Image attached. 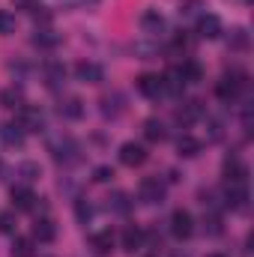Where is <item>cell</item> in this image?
<instances>
[{"mask_svg":"<svg viewBox=\"0 0 254 257\" xmlns=\"http://www.w3.org/2000/svg\"><path fill=\"white\" fill-rule=\"evenodd\" d=\"M45 81H48V87L66 84V66L63 63H48L45 66Z\"/></svg>","mask_w":254,"mask_h":257,"instance_id":"obj_30","label":"cell"},{"mask_svg":"<svg viewBox=\"0 0 254 257\" xmlns=\"http://www.w3.org/2000/svg\"><path fill=\"white\" fill-rule=\"evenodd\" d=\"M12 227H15V218L9 212H0V233H9Z\"/></svg>","mask_w":254,"mask_h":257,"instance_id":"obj_37","label":"cell"},{"mask_svg":"<svg viewBox=\"0 0 254 257\" xmlns=\"http://www.w3.org/2000/svg\"><path fill=\"white\" fill-rule=\"evenodd\" d=\"M224 174H227L230 183H245V180H248V168H245L236 156H227V159H224Z\"/></svg>","mask_w":254,"mask_h":257,"instance_id":"obj_17","label":"cell"},{"mask_svg":"<svg viewBox=\"0 0 254 257\" xmlns=\"http://www.w3.org/2000/svg\"><path fill=\"white\" fill-rule=\"evenodd\" d=\"M227 45H230V51H248V45H251V39H248V33H245V27H233L230 30V36H227Z\"/></svg>","mask_w":254,"mask_h":257,"instance_id":"obj_22","label":"cell"},{"mask_svg":"<svg viewBox=\"0 0 254 257\" xmlns=\"http://www.w3.org/2000/svg\"><path fill=\"white\" fill-rule=\"evenodd\" d=\"M174 257H189V254H180V251H177V254H174Z\"/></svg>","mask_w":254,"mask_h":257,"instance_id":"obj_40","label":"cell"},{"mask_svg":"<svg viewBox=\"0 0 254 257\" xmlns=\"http://www.w3.org/2000/svg\"><path fill=\"white\" fill-rule=\"evenodd\" d=\"M221 135H224V128L218 120H209V141H221Z\"/></svg>","mask_w":254,"mask_h":257,"instance_id":"obj_38","label":"cell"},{"mask_svg":"<svg viewBox=\"0 0 254 257\" xmlns=\"http://www.w3.org/2000/svg\"><path fill=\"white\" fill-rule=\"evenodd\" d=\"M9 194H12V206H15L18 212H30V209H36V200H39V197L30 192L27 186H15Z\"/></svg>","mask_w":254,"mask_h":257,"instance_id":"obj_9","label":"cell"},{"mask_svg":"<svg viewBox=\"0 0 254 257\" xmlns=\"http://www.w3.org/2000/svg\"><path fill=\"white\" fill-rule=\"evenodd\" d=\"M165 194H168V189H165V183L159 180V177H144L141 180V186H138V197L144 200V203H162L165 200Z\"/></svg>","mask_w":254,"mask_h":257,"instance_id":"obj_2","label":"cell"},{"mask_svg":"<svg viewBox=\"0 0 254 257\" xmlns=\"http://www.w3.org/2000/svg\"><path fill=\"white\" fill-rule=\"evenodd\" d=\"M245 87H248V75H245V72H239V69H233V72H227V75L215 84V96H218L221 102H227V105H230V102H233Z\"/></svg>","mask_w":254,"mask_h":257,"instance_id":"obj_1","label":"cell"},{"mask_svg":"<svg viewBox=\"0 0 254 257\" xmlns=\"http://www.w3.org/2000/svg\"><path fill=\"white\" fill-rule=\"evenodd\" d=\"M18 177H21L24 183H33V180L42 177V168H39L36 162H24V165H18Z\"/></svg>","mask_w":254,"mask_h":257,"instance_id":"obj_31","label":"cell"},{"mask_svg":"<svg viewBox=\"0 0 254 257\" xmlns=\"http://www.w3.org/2000/svg\"><path fill=\"white\" fill-rule=\"evenodd\" d=\"M18 126H21V132H42L45 117H42V111H36L30 105H21L18 108Z\"/></svg>","mask_w":254,"mask_h":257,"instance_id":"obj_4","label":"cell"},{"mask_svg":"<svg viewBox=\"0 0 254 257\" xmlns=\"http://www.w3.org/2000/svg\"><path fill=\"white\" fill-rule=\"evenodd\" d=\"M33 45H36V48H57V45H60V36H57L51 27H42V30H36Z\"/></svg>","mask_w":254,"mask_h":257,"instance_id":"obj_25","label":"cell"},{"mask_svg":"<svg viewBox=\"0 0 254 257\" xmlns=\"http://www.w3.org/2000/svg\"><path fill=\"white\" fill-rule=\"evenodd\" d=\"M0 105H3V108H21V105H24L21 87H6V90L0 93Z\"/></svg>","mask_w":254,"mask_h":257,"instance_id":"obj_27","label":"cell"},{"mask_svg":"<svg viewBox=\"0 0 254 257\" xmlns=\"http://www.w3.org/2000/svg\"><path fill=\"white\" fill-rule=\"evenodd\" d=\"M242 3H251V0H242Z\"/></svg>","mask_w":254,"mask_h":257,"instance_id":"obj_41","label":"cell"},{"mask_svg":"<svg viewBox=\"0 0 254 257\" xmlns=\"http://www.w3.org/2000/svg\"><path fill=\"white\" fill-rule=\"evenodd\" d=\"M206 257H227V254H218V251H215V254H206Z\"/></svg>","mask_w":254,"mask_h":257,"instance_id":"obj_39","label":"cell"},{"mask_svg":"<svg viewBox=\"0 0 254 257\" xmlns=\"http://www.w3.org/2000/svg\"><path fill=\"white\" fill-rule=\"evenodd\" d=\"M224 203H227L230 209L242 212V209L248 206V186H245V183H230L227 192H224Z\"/></svg>","mask_w":254,"mask_h":257,"instance_id":"obj_7","label":"cell"},{"mask_svg":"<svg viewBox=\"0 0 254 257\" xmlns=\"http://www.w3.org/2000/svg\"><path fill=\"white\" fill-rule=\"evenodd\" d=\"M141 245H144V230L135 227V224L126 227V230H123V248H126V251H138Z\"/></svg>","mask_w":254,"mask_h":257,"instance_id":"obj_26","label":"cell"},{"mask_svg":"<svg viewBox=\"0 0 254 257\" xmlns=\"http://www.w3.org/2000/svg\"><path fill=\"white\" fill-rule=\"evenodd\" d=\"M141 27H144V33H150V36H162V33H165V18H162L156 9H150V12L141 15Z\"/></svg>","mask_w":254,"mask_h":257,"instance_id":"obj_16","label":"cell"},{"mask_svg":"<svg viewBox=\"0 0 254 257\" xmlns=\"http://www.w3.org/2000/svg\"><path fill=\"white\" fill-rule=\"evenodd\" d=\"M0 138H3L6 147H24V132H21L18 123H6L0 128Z\"/></svg>","mask_w":254,"mask_h":257,"instance_id":"obj_20","label":"cell"},{"mask_svg":"<svg viewBox=\"0 0 254 257\" xmlns=\"http://www.w3.org/2000/svg\"><path fill=\"white\" fill-rule=\"evenodd\" d=\"M197 36L200 39H215V36H221V21H218V15H197Z\"/></svg>","mask_w":254,"mask_h":257,"instance_id":"obj_10","label":"cell"},{"mask_svg":"<svg viewBox=\"0 0 254 257\" xmlns=\"http://www.w3.org/2000/svg\"><path fill=\"white\" fill-rule=\"evenodd\" d=\"M75 75H78V81H84V84H99V81H105V69L99 63H90V60H84V63L75 66Z\"/></svg>","mask_w":254,"mask_h":257,"instance_id":"obj_12","label":"cell"},{"mask_svg":"<svg viewBox=\"0 0 254 257\" xmlns=\"http://www.w3.org/2000/svg\"><path fill=\"white\" fill-rule=\"evenodd\" d=\"M75 215H78V221H81V224H87V221L93 218V206H90V203L81 197V200L75 203Z\"/></svg>","mask_w":254,"mask_h":257,"instance_id":"obj_34","label":"cell"},{"mask_svg":"<svg viewBox=\"0 0 254 257\" xmlns=\"http://www.w3.org/2000/svg\"><path fill=\"white\" fill-rule=\"evenodd\" d=\"M93 180H96V183H111V180H114V171H111L108 165H99V168L93 171Z\"/></svg>","mask_w":254,"mask_h":257,"instance_id":"obj_36","label":"cell"},{"mask_svg":"<svg viewBox=\"0 0 254 257\" xmlns=\"http://www.w3.org/2000/svg\"><path fill=\"white\" fill-rule=\"evenodd\" d=\"M144 138H147V141H153V144H162V141L168 138V126H165L162 120L150 117V120L144 123Z\"/></svg>","mask_w":254,"mask_h":257,"instance_id":"obj_19","label":"cell"},{"mask_svg":"<svg viewBox=\"0 0 254 257\" xmlns=\"http://www.w3.org/2000/svg\"><path fill=\"white\" fill-rule=\"evenodd\" d=\"M33 239H36V242H54V239H57V224H54L48 215L36 218V221H33Z\"/></svg>","mask_w":254,"mask_h":257,"instance_id":"obj_11","label":"cell"},{"mask_svg":"<svg viewBox=\"0 0 254 257\" xmlns=\"http://www.w3.org/2000/svg\"><path fill=\"white\" fill-rule=\"evenodd\" d=\"M203 230H206L209 236H218V233L224 230V227H221V215H218V212H209V215L203 218Z\"/></svg>","mask_w":254,"mask_h":257,"instance_id":"obj_32","label":"cell"},{"mask_svg":"<svg viewBox=\"0 0 254 257\" xmlns=\"http://www.w3.org/2000/svg\"><path fill=\"white\" fill-rule=\"evenodd\" d=\"M12 257H36V245H33V239H27V236H15V239H12Z\"/></svg>","mask_w":254,"mask_h":257,"instance_id":"obj_29","label":"cell"},{"mask_svg":"<svg viewBox=\"0 0 254 257\" xmlns=\"http://www.w3.org/2000/svg\"><path fill=\"white\" fill-rule=\"evenodd\" d=\"M9 33H15V15L0 9V36H9Z\"/></svg>","mask_w":254,"mask_h":257,"instance_id":"obj_33","label":"cell"},{"mask_svg":"<svg viewBox=\"0 0 254 257\" xmlns=\"http://www.w3.org/2000/svg\"><path fill=\"white\" fill-rule=\"evenodd\" d=\"M177 153H180V156H186V159H194V156L200 153V141H197V138H191V135H183V138L177 141Z\"/></svg>","mask_w":254,"mask_h":257,"instance_id":"obj_28","label":"cell"},{"mask_svg":"<svg viewBox=\"0 0 254 257\" xmlns=\"http://www.w3.org/2000/svg\"><path fill=\"white\" fill-rule=\"evenodd\" d=\"M102 117H108V120H117L123 111H126V99H123V93H108V96H102Z\"/></svg>","mask_w":254,"mask_h":257,"instance_id":"obj_8","label":"cell"},{"mask_svg":"<svg viewBox=\"0 0 254 257\" xmlns=\"http://www.w3.org/2000/svg\"><path fill=\"white\" fill-rule=\"evenodd\" d=\"M90 248H93V254L105 257L114 251V233L111 230H102V233H93L90 236Z\"/></svg>","mask_w":254,"mask_h":257,"instance_id":"obj_15","label":"cell"},{"mask_svg":"<svg viewBox=\"0 0 254 257\" xmlns=\"http://www.w3.org/2000/svg\"><path fill=\"white\" fill-rule=\"evenodd\" d=\"M138 93L147 96V99H159L162 96V75H141L138 78Z\"/></svg>","mask_w":254,"mask_h":257,"instance_id":"obj_14","label":"cell"},{"mask_svg":"<svg viewBox=\"0 0 254 257\" xmlns=\"http://www.w3.org/2000/svg\"><path fill=\"white\" fill-rule=\"evenodd\" d=\"M177 72H180V78H183L186 84H197V81L203 78V69H200L197 60H183V66H180Z\"/></svg>","mask_w":254,"mask_h":257,"instance_id":"obj_23","label":"cell"},{"mask_svg":"<svg viewBox=\"0 0 254 257\" xmlns=\"http://www.w3.org/2000/svg\"><path fill=\"white\" fill-rule=\"evenodd\" d=\"M171 233H174L177 239H189L191 233H194V218H191V212L174 209V215H171Z\"/></svg>","mask_w":254,"mask_h":257,"instance_id":"obj_5","label":"cell"},{"mask_svg":"<svg viewBox=\"0 0 254 257\" xmlns=\"http://www.w3.org/2000/svg\"><path fill=\"white\" fill-rule=\"evenodd\" d=\"M203 117V102L200 99H189L180 111H177V123L180 126H191L194 120H200Z\"/></svg>","mask_w":254,"mask_h":257,"instance_id":"obj_13","label":"cell"},{"mask_svg":"<svg viewBox=\"0 0 254 257\" xmlns=\"http://www.w3.org/2000/svg\"><path fill=\"white\" fill-rule=\"evenodd\" d=\"M60 117H66V120H81L84 117V102L81 99H66V102H60Z\"/></svg>","mask_w":254,"mask_h":257,"instance_id":"obj_24","label":"cell"},{"mask_svg":"<svg viewBox=\"0 0 254 257\" xmlns=\"http://www.w3.org/2000/svg\"><path fill=\"white\" fill-rule=\"evenodd\" d=\"M51 153H54V159H57V162H63V165H75V162L81 159V147H78L72 138L54 141V144H51Z\"/></svg>","mask_w":254,"mask_h":257,"instance_id":"obj_3","label":"cell"},{"mask_svg":"<svg viewBox=\"0 0 254 257\" xmlns=\"http://www.w3.org/2000/svg\"><path fill=\"white\" fill-rule=\"evenodd\" d=\"M200 9H203L200 0H180V15H203Z\"/></svg>","mask_w":254,"mask_h":257,"instance_id":"obj_35","label":"cell"},{"mask_svg":"<svg viewBox=\"0 0 254 257\" xmlns=\"http://www.w3.org/2000/svg\"><path fill=\"white\" fill-rule=\"evenodd\" d=\"M120 162L126 165V168H141L144 162H147V147L144 144H135V141H129L120 147Z\"/></svg>","mask_w":254,"mask_h":257,"instance_id":"obj_6","label":"cell"},{"mask_svg":"<svg viewBox=\"0 0 254 257\" xmlns=\"http://www.w3.org/2000/svg\"><path fill=\"white\" fill-rule=\"evenodd\" d=\"M183 87H186V81L180 78V72L174 69V72H168V75H162V96H180L183 93Z\"/></svg>","mask_w":254,"mask_h":257,"instance_id":"obj_18","label":"cell"},{"mask_svg":"<svg viewBox=\"0 0 254 257\" xmlns=\"http://www.w3.org/2000/svg\"><path fill=\"white\" fill-rule=\"evenodd\" d=\"M108 209L117 212V215H129V212H132V197H129L126 192H114L108 197Z\"/></svg>","mask_w":254,"mask_h":257,"instance_id":"obj_21","label":"cell"}]
</instances>
